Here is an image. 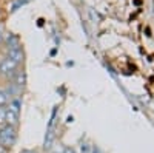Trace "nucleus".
Here are the masks:
<instances>
[{
	"instance_id": "f257e3e1",
	"label": "nucleus",
	"mask_w": 154,
	"mask_h": 153,
	"mask_svg": "<svg viewBox=\"0 0 154 153\" xmlns=\"http://www.w3.org/2000/svg\"><path fill=\"white\" fill-rule=\"evenodd\" d=\"M16 142H17V130H16V127H11L8 124L5 127H2V130H0V145L9 150Z\"/></svg>"
},
{
	"instance_id": "f03ea898",
	"label": "nucleus",
	"mask_w": 154,
	"mask_h": 153,
	"mask_svg": "<svg viewBox=\"0 0 154 153\" xmlns=\"http://www.w3.org/2000/svg\"><path fill=\"white\" fill-rule=\"evenodd\" d=\"M17 73V63L12 62L11 59L5 57L0 60V74L5 78H14V74Z\"/></svg>"
},
{
	"instance_id": "7ed1b4c3",
	"label": "nucleus",
	"mask_w": 154,
	"mask_h": 153,
	"mask_svg": "<svg viewBox=\"0 0 154 153\" xmlns=\"http://www.w3.org/2000/svg\"><path fill=\"white\" fill-rule=\"evenodd\" d=\"M8 59H11L12 62H16L17 65L20 62H23V57H25V54H23V51H22V48H12V49H8V56H6Z\"/></svg>"
},
{
	"instance_id": "20e7f679",
	"label": "nucleus",
	"mask_w": 154,
	"mask_h": 153,
	"mask_svg": "<svg viewBox=\"0 0 154 153\" xmlns=\"http://www.w3.org/2000/svg\"><path fill=\"white\" fill-rule=\"evenodd\" d=\"M19 118H20V114L17 113H12L9 110H6V114H5V122L11 127H16L19 124Z\"/></svg>"
},
{
	"instance_id": "39448f33",
	"label": "nucleus",
	"mask_w": 154,
	"mask_h": 153,
	"mask_svg": "<svg viewBox=\"0 0 154 153\" xmlns=\"http://www.w3.org/2000/svg\"><path fill=\"white\" fill-rule=\"evenodd\" d=\"M14 84L17 87H23L25 84H26V74H25L23 71H17L14 74Z\"/></svg>"
},
{
	"instance_id": "423d86ee",
	"label": "nucleus",
	"mask_w": 154,
	"mask_h": 153,
	"mask_svg": "<svg viewBox=\"0 0 154 153\" xmlns=\"http://www.w3.org/2000/svg\"><path fill=\"white\" fill-rule=\"evenodd\" d=\"M20 108H22V102H20L19 99H12V100L9 102V107H8V110H9V111L20 114Z\"/></svg>"
},
{
	"instance_id": "0eeeda50",
	"label": "nucleus",
	"mask_w": 154,
	"mask_h": 153,
	"mask_svg": "<svg viewBox=\"0 0 154 153\" xmlns=\"http://www.w3.org/2000/svg\"><path fill=\"white\" fill-rule=\"evenodd\" d=\"M6 43H8L9 49H12V48H20V43H19V37H17V36H14V34H9V36H8Z\"/></svg>"
},
{
	"instance_id": "6e6552de",
	"label": "nucleus",
	"mask_w": 154,
	"mask_h": 153,
	"mask_svg": "<svg viewBox=\"0 0 154 153\" xmlns=\"http://www.w3.org/2000/svg\"><path fill=\"white\" fill-rule=\"evenodd\" d=\"M6 102H8V94H6V91L0 90V107H3Z\"/></svg>"
},
{
	"instance_id": "1a4fd4ad",
	"label": "nucleus",
	"mask_w": 154,
	"mask_h": 153,
	"mask_svg": "<svg viewBox=\"0 0 154 153\" xmlns=\"http://www.w3.org/2000/svg\"><path fill=\"white\" fill-rule=\"evenodd\" d=\"M5 114H6V110L3 107H0V125L5 124Z\"/></svg>"
},
{
	"instance_id": "9d476101",
	"label": "nucleus",
	"mask_w": 154,
	"mask_h": 153,
	"mask_svg": "<svg viewBox=\"0 0 154 153\" xmlns=\"http://www.w3.org/2000/svg\"><path fill=\"white\" fill-rule=\"evenodd\" d=\"M62 151H63V153H75V150H74V148H71V147H65Z\"/></svg>"
},
{
	"instance_id": "9b49d317",
	"label": "nucleus",
	"mask_w": 154,
	"mask_h": 153,
	"mask_svg": "<svg viewBox=\"0 0 154 153\" xmlns=\"http://www.w3.org/2000/svg\"><path fill=\"white\" fill-rule=\"evenodd\" d=\"M9 150L8 148H5V147H2V145H0V153H8Z\"/></svg>"
},
{
	"instance_id": "f8f14e48",
	"label": "nucleus",
	"mask_w": 154,
	"mask_h": 153,
	"mask_svg": "<svg viewBox=\"0 0 154 153\" xmlns=\"http://www.w3.org/2000/svg\"><path fill=\"white\" fill-rule=\"evenodd\" d=\"M20 153H37L35 150H22Z\"/></svg>"
},
{
	"instance_id": "ddd939ff",
	"label": "nucleus",
	"mask_w": 154,
	"mask_h": 153,
	"mask_svg": "<svg viewBox=\"0 0 154 153\" xmlns=\"http://www.w3.org/2000/svg\"><path fill=\"white\" fill-rule=\"evenodd\" d=\"M93 153H102V150H100L99 147H94V148H93Z\"/></svg>"
},
{
	"instance_id": "4468645a",
	"label": "nucleus",
	"mask_w": 154,
	"mask_h": 153,
	"mask_svg": "<svg viewBox=\"0 0 154 153\" xmlns=\"http://www.w3.org/2000/svg\"><path fill=\"white\" fill-rule=\"evenodd\" d=\"M3 42V33H2V28H0V43Z\"/></svg>"
},
{
	"instance_id": "2eb2a0df",
	"label": "nucleus",
	"mask_w": 154,
	"mask_h": 153,
	"mask_svg": "<svg viewBox=\"0 0 154 153\" xmlns=\"http://www.w3.org/2000/svg\"><path fill=\"white\" fill-rule=\"evenodd\" d=\"M53 153H63L62 150H56V151H53Z\"/></svg>"
}]
</instances>
